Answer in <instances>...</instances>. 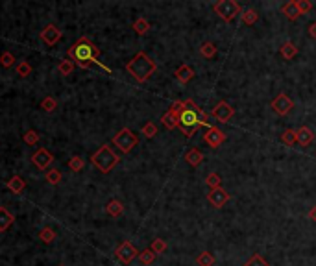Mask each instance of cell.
Wrapping results in <instances>:
<instances>
[{"mask_svg": "<svg viewBox=\"0 0 316 266\" xmlns=\"http://www.w3.org/2000/svg\"><path fill=\"white\" fill-rule=\"evenodd\" d=\"M39 238H41V242H45V244H50V242H54V238H56V231L52 228H43L41 231H39Z\"/></svg>", "mask_w": 316, "mask_h": 266, "instance_id": "obj_30", "label": "cell"}, {"mask_svg": "<svg viewBox=\"0 0 316 266\" xmlns=\"http://www.w3.org/2000/svg\"><path fill=\"white\" fill-rule=\"evenodd\" d=\"M201 126H207V129L211 128L209 126V115L205 111H201L200 107L194 104L193 98H187L185 107L179 113V129H181V133L187 139H191Z\"/></svg>", "mask_w": 316, "mask_h": 266, "instance_id": "obj_2", "label": "cell"}, {"mask_svg": "<svg viewBox=\"0 0 316 266\" xmlns=\"http://www.w3.org/2000/svg\"><path fill=\"white\" fill-rule=\"evenodd\" d=\"M61 266H63V265H61Z\"/></svg>", "mask_w": 316, "mask_h": 266, "instance_id": "obj_44", "label": "cell"}, {"mask_svg": "<svg viewBox=\"0 0 316 266\" xmlns=\"http://www.w3.org/2000/svg\"><path fill=\"white\" fill-rule=\"evenodd\" d=\"M106 213H108L109 216H113V218L120 216V214L124 213V204L120 200H111V202H108V206H106Z\"/></svg>", "mask_w": 316, "mask_h": 266, "instance_id": "obj_22", "label": "cell"}, {"mask_svg": "<svg viewBox=\"0 0 316 266\" xmlns=\"http://www.w3.org/2000/svg\"><path fill=\"white\" fill-rule=\"evenodd\" d=\"M203 143L209 145L211 148H218L220 145L226 143V133H224L220 128H216V126H211V128L203 133Z\"/></svg>", "mask_w": 316, "mask_h": 266, "instance_id": "obj_14", "label": "cell"}, {"mask_svg": "<svg viewBox=\"0 0 316 266\" xmlns=\"http://www.w3.org/2000/svg\"><path fill=\"white\" fill-rule=\"evenodd\" d=\"M155 255L154 251L150 250V248H146V250H143V251H139V255H137V259H139V263H143V265H152L155 261Z\"/></svg>", "mask_w": 316, "mask_h": 266, "instance_id": "obj_31", "label": "cell"}, {"mask_svg": "<svg viewBox=\"0 0 316 266\" xmlns=\"http://www.w3.org/2000/svg\"><path fill=\"white\" fill-rule=\"evenodd\" d=\"M279 54H281V58L287 61L294 59L296 56H298V46L294 45V43H290V41H287L285 45H281V48H279Z\"/></svg>", "mask_w": 316, "mask_h": 266, "instance_id": "obj_21", "label": "cell"}, {"mask_svg": "<svg viewBox=\"0 0 316 266\" xmlns=\"http://www.w3.org/2000/svg\"><path fill=\"white\" fill-rule=\"evenodd\" d=\"M183 107H185V100H176V102H172V106L169 107V111L163 113V117H161L163 126L167 129L179 128V113L183 111Z\"/></svg>", "mask_w": 316, "mask_h": 266, "instance_id": "obj_7", "label": "cell"}, {"mask_svg": "<svg viewBox=\"0 0 316 266\" xmlns=\"http://www.w3.org/2000/svg\"><path fill=\"white\" fill-rule=\"evenodd\" d=\"M30 161L33 163V167L39 170H48V167L54 163V155L48 152L47 148H39L37 152L31 153Z\"/></svg>", "mask_w": 316, "mask_h": 266, "instance_id": "obj_10", "label": "cell"}, {"mask_svg": "<svg viewBox=\"0 0 316 266\" xmlns=\"http://www.w3.org/2000/svg\"><path fill=\"white\" fill-rule=\"evenodd\" d=\"M196 263L200 266H215V255L211 251H201L196 257Z\"/></svg>", "mask_w": 316, "mask_h": 266, "instance_id": "obj_28", "label": "cell"}, {"mask_svg": "<svg viewBox=\"0 0 316 266\" xmlns=\"http://www.w3.org/2000/svg\"><path fill=\"white\" fill-rule=\"evenodd\" d=\"M296 4H298V8H300V13H309V11H313V4L309 2V0H296Z\"/></svg>", "mask_w": 316, "mask_h": 266, "instance_id": "obj_41", "label": "cell"}, {"mask_svg": "<svg viewBox=\"0 0 316 266\" xmlns=\"http://www.w3.org/2000/svg\"><path fill=\"white\" fill-rule=\"evenodd\" d=\"M139 255V251L137 248L130 242V240H124L122 244H118L115 250V257L122 263V265H130L133 259Z\"/></svg>", "mask_w": 316, "mask_h": 266, "instance_id": "obj_9", "label": "cell"}, {"mask_svg": "<svg viewBox=\"0 0 316 266\" xmlns=\"http://www.w3.org/2000/svg\"><path fill=\"white\" fill-rule=\"evenodd\" d=\"M185 161L191 165V167H200L201 163H203V153L198 150V148H191L189 152L185 153Z\"/></svg>", "mask_w": 316, "mask_h": 266, "instance_id": "obj_20", "label": "cell"}, {"mask_svg": "<svg viewBox=\"0 0 316 266\" xmlns=\"http://www.w3.org/2000/svg\"><path fill=\"white\" fill-rule=\"evenodd\" d=\"M126 70L133 76V80L137 84H144V82H148V78L157 70V63L146 52H137L126 63Z\"/></svg>", "mask_w": 316, "mask_h": 266, "instance_id": "obj_3", "label": "cell"}, {"mask_svg": "<svg viewBox=\"0 0 316 266\" xmlns=\"http://www.w3.org/2000/svg\"><path fill=\"white\" fill-rule=\"evenodd\" d=\"M244 266H270V265L264 261V257H262V255H259V253H254V255H252V257H250L246 263H244Z\"/></svg>", "mask_w": 316, "mask_h": 266, "instance_id": "obj_39", "label": "cell"}, {"mask_svg": "<svg viewBox=\"0 0 316 266\" xmlns=\"http://www.w3.org/2000/svg\"><path fill=\"white\" fill-rule=\"evenodd\" d=\"M205 185L209 187V190L222 187V177H220V174H218V172H211V174H207V177H205Z\"/></svg>", "mask_w": 316, "mask_h": 266, "instance_id": "obj_27", "label": "cell"}, {"mask_svg": "<svg viewBox=\"0 0 316 266\" xmlns=\"http://www.w3.org/2000/svg\"><path fill=\"white\" fill-rule=\"evenodd\" d=\"M15 70L21 78H28L31 74V65L26 59H23V61H19V63H17Z\"/></svg>", "mask_w": 316, "mask_h": 266, "instance_id": "obj_32", "label": "cell"}, {"mask_svg": "<svg viewBox=\"0 0 316 266\" xmlns=\"http://www.w3.org/2000/svg\"><path fill=\"white\" fill-rule=\"evenodd\" d=\"M0 65H2L4 69H11V67L15 65V56H13V52L6 50V52L0 54Z\"/></svg>", "mask_w": 316, "mask_h": 266, "instance_id": "obj_29", "label": "cell"}, {"mask_svg": "<svg viewBox=\"0 0 316 266\" xmlns=\"http://www.w3.org/2000/svg\"><path fill=\"white\" fill-rule=\"evenodd\" d=\"M281 13H283V15H285L288 21H296V19L301 15L300 8H298V4H296V0H288L287 4H283V8H281Z\"/></svg>", "mask_w": 316, "mask_h": 266, "instance_id": "obj_17", "label": "cell"}, {"mask_svg": "<svg viewBox=\"0 0 316 266\" xmlns=\"http://www.w3.org/2000/svg\"><path fill=\"white\" fill-rule=\"evenodd\" d=\"M313 141H315V133L309 126H301L296 129V143L300 146H309Z\"/></svg>", "mask_w": 316, "mask_h": 266, "instance_id": "obj_15", "label": "cell"}, {"mask_svg": "<svg viewBox=\"0 0 316 266\" xmlns=\"http://www.w3.org/2000/svg\"><path fill=\"white\" fill-rule=\"evenodd\" d=\"M216 52H218V48H216L215 43H211V41H205L203 45L200 46V54L205 58V59H211V58H215Z\"/></svg>", "mask_w": 316, "mask_h": 266, "instance_id": "obj_24", "label": "cell"}, {"mask_svg": "<svg viewBox=\"0 0 316 266\" xmlns=\"http://www.w3.org/2000/svg\"><path fill=\"white\" fill-rule=\"evenodd\" d=\"M39 137H41V135H39L35 129H28V131L23 135V141L28 146H35L39 143Z\"/></svg>", "mask_w": 316, "mask_h": 266, "instance_id": "obj_36", "label": "cell"}, {"mask_svg": "<svg viewBox=\"0 0 316 266\" xmlns=\"http://www.w3.org/2000/svg\"><path fill=\"white\" fill-rule=\"evenodd\" d=\"M270 107H272V111L278 113L279 117H285V115H288L294 109V102L290 96H287L285 92H279L278 96L272 100Z\"/></svg>", "mask_w": 316, "mask_h": 266, "instance_id": "obj_8", "label": "cell"}, {"mask_svg": "<svg viewBox=\"0 0 316 266\" xmlns=\"http://www.w3.org/2000/svg\"><path fill=\"white\" fill-rule=\"evenodd\" d=\"M133 30L137 35H146L148 30H150V23H148L144 17H139L135 23H133Z\"/></svg>", "mask_w": 316, "mask_h": 266, "instance_id": "obj_25", "label": "cell"}, {"mask_svg": "<svg viewBox=\"0 0 316 266\" xmlns=\"http://www.w3.org/2000/svg\"><path fill=\"white\" fill-rule=\"evenodd\" d=\"M67 165H69V168L72 170V172H82V170H84V167H85L84 159H82L80 155H72Z\"/></svg>", "mask_w": 316, "mask_h": 266, "instance_id": "obj_34", "label": "cell"}, {"mask_svg": "<svg viewBox=\"0 0 316 266\" xmlns=\"http://www.w3.org/2000/svg\"><path fill=\"white\" fill-rule=\"evenodd\" d=\"M213 9H215L216 15L226 23H231L237 15H242V8H240V4L237 0H218L213 6Z\"/></svg>", "mask_w": 316, "mask_h": 266, "instance_id": "obj_5", "label": "cell"}, {"mask_svg": "<svg viewBox=\"0 0 316 266\" xmlns=\"http://www.w3.org/2000/svg\"><path fill=\"white\" fill-rule=\"evenodd\" d=\"M74 61H70V59H63V61H59V65H57V72L61 74V76H70L72 72H74Z\"/></svg>", "mask_w": 316, "mask_h": 266, "instance_id": "obj_26", "label": "cell"}, {"mask_svg": "<svg viewBox=\"0 0 316 266\" xmlns=\"http://www.w3.org/2000/svg\"><path fill=\"white\" fill-rule=\"evenodd\" d=\"M242 23L246 24V26H254L255 23H257V21H259V13H257V11H255L254 8H248V9H244V11H242Z\"/></svg>", "mask_w": 316, "mask_h": 266, "instance_id": "obj_23", "label": "cell"}, {"mask_svg": "<svg viewBox=\"0 0 316 266\" xmlns=\"http://www.w3.org/2000/svg\"><path fill=\"white\" fill-rule=\"evenodd\" d=\"M281 141H283L287 146H294V145H296V129L287 128L285 131L281 133Z\"/></svg>", "mask_w": 316, "mask_h": 266, "instance_id": "obj_35", "label": "cell"}, {"mask_svg": "<svg viewBox=\"0 0 316 266\" xmlns=\"http://www.w3.org/2000/svg\"><path fill=\"white\" fill-rule=\"evenodd\" d=\"M39 37H41V41L47 46H54L56 43L63 37V31L59 30L56 24H47V26L41 30V35H39Z\"/></svg>", "mask_w": 316, "mask_h": 266, "instance_id": "obj_13", "label": "cell"}, {"mask_svg": "<svg viewBox=\"0 0 316 266\" xmlns=\"http://www.w3.org/2000/svg\"><path fill=\"white\" fill-rule=\"evenodd\" d=\"M6 187H8L13 194H21V192L26 189V181H24L21 176H11L8 179V183H6Z\"/></svg>", "mask_w": 316, "mask_h": 266, "instance_id": "obj_19", "label": "cell"}, {"mask_svg": "<svg viewBox=\"0 0 316 266\" xmlns=\"http://www.w3.org/2000/svg\"><path fill=\"white\" fill-rule=\"evenodd\" d=\"M150 250L154 251L155 255H161V253H165V251H167V242H165L163 238H159V236H157V238H154V240H152Z\"/></svg>", "mask_w": 316, "mask_h": 266, "instance_id": "obj_38", "label": "cell"}, {"mask_svg": "<svg viewBox=\"0 0 316 266\" xmlns=\"http://www.w3.org/2000/svg\"><path fill=\"white\" fill-rule=\"evenodd\" d=\"M141 133H144L146 139L155 137V135H157V126H155L154 122H146V124L143 126V129H141Z\"/></svg>", "mask_w": 316, "mask_h": 266, "instance_id": "obj_40", "label": "cell"}, {"mask_svg": "<svg viewBox=\"0 0 316 266\" xmlns=\"http://www.w3.org/2000/svg\"><path fill=\"white\" fill-rule=\"evenodd\" d=\"M309 35H311L313 39H316V21L309 24Z\"/></svg>", "mask_w": 316, "mask_h": 266, "instance_id": "obj_42", "label": "cell"}, {"mask_svg": "<svg viewBox=\"0 0 316 266\" xmlns=\"http://www.w3.org/2000/svg\"><path fill=\"white\" fill-rule=\"evenodd\" d=\"M307 218H309L311 222H316V206H315V207H311V211H309Z\"/></svg>", "mask_w": 316, "mask_h": 266, "instance_id": "obj_43", "label": "cell"}, {"mask_svg": "<svg viewBox=\"0 0 316 266\" xmlns=\"http://www.w3.org/2000/svg\"><path fill=\"white\" fill-rule=\"evenodd\" d=\"M67 56H69L70 61H74V65H78L80 69H89L93 63H96V65H100L104 70L111 72V70H109L104 63H100V59H98L100 48L94 45L89 37H85V35L84 37H80L74 45L70 46L69 50H67Z\"/></svg>", "mask_w": 316, "mask_h": 266, "instance_id": "obj_1", "label": "cell"}, {"mask_svg": "<svg viewBox=\"0 0 316 266\" xmlns=\"http://www.w3.org/2000/svg\"><path fill=\"white\" fill-rule=\"evenodd\" d=\"M230 192L226 189H222V187H218V189H213L207 192V202L211 204V206L215 207V209H222L228 202H230Z\"/></svg>", "mask_w": 316, "mask_h": 266, "instance_id": "obj_12", "label": "cell"}, {"mask_svg": "<svg viewBox=\"0 0 316 266\" xmlns=\"http://www.w3.org/2000/svg\"><path fill=\"white\" fill-rule=\"evenodd\" d=\"M194 74H196L194 69L193 67H189V65H181V67H177V69L174 70V76H176V80L181 85L189 84V82L194 78Z\"/></svg>", "mask_w": 316, "mask_h": 266, "instance_id": "obj_16", "label": "cell"}, {"mask_svg": "<svg viewBox=\"0 0 316 266\" xmlns=\"http://www.w3.org/2000/svg\"><path fill=\"white\" fill-rule=\"evenodd\" d=\"M113 145H115L116 148H120L122 153H130L135 146L139 145V137H137V133H133L130 128H122L118 133H115Z\"/></svg>", "mask_w": 316, "mask_h": 266, "instance_id": "obj_6", "label": "cell"}, {"mask_svg": "<svg viewBox=\"0 0 316 266\" xmlns=\"http://www.w3.org/2000/svg\"><path fill=\"white\" fill-rule=\"evenodd\" d=\"M61 172L57 170V168H50V170H47V174H45V179H47L50 185H57V183L61 181Z\"/></svg>", "mask_w": 316, "mask_h": 266, "instance_id": "obj_33", "label": "cell"}, {"mask_svg": "<svg viewBox=\"0 0 316 266\" xmlns=\"http://www.w3.org/2000/svg\"><path fill=\"white\" fill-rule=\"evenodd\" d=\"M41 107L47 111V113H52L56 111V107H57V100L54 96H45V98L41 100Z\"/></svg>", "mask_w": 316, "mask_h": 266, "instance_id": "obj_37", "label": "cell"}, {"mask_svg": "<svg viewBox=\"0 0 316 266\" xmlns=\"http://www.w3.org/2000/svg\"><path fill=\"white\" fill-rule=\"evenodd\" d=\"M211 115H213V118H216L220 124H226V122H230L233 118L235 109H233L231 104H228V102H224V100H222V102H218V104L213 107Z\"/></svg>", "mask_w": 316, "mask_h": 266, "instance_id": "obj_11", "label": "cell"}, {"mask_svg": "<svg viewBox=\"0 0 316 266\" xmlns=\"http://www.w3.org/2000/svg\"><path fill=\"white\" fill-rule=\"evenodd\" d=\"M15 222V216L9 213L8 207H0V233H4V231H8L11 228V224Z\"/></svg>", "mask_w": 316, "mask_h": 266, "instance_id": "obj_18", "label": "cell"}, {"mask_svg": "<svg viewBox=\"0 0 316 266\" xmlns=\"http://www.w3.org/2000/svg\"><path fill=\"white\" fill-rule=\"evenodd\" d=\"M91 163L100 170L102 174H109L120 163V157L111 150L109 145H102L96 152L91 153Z\"/></svg>", "mask_w": 316, "mask_h": 266, "instance_id": "obj_4", "label": "cell"}]
</instances>
